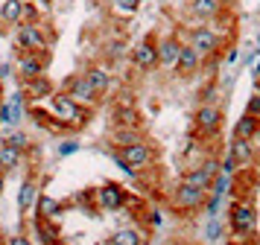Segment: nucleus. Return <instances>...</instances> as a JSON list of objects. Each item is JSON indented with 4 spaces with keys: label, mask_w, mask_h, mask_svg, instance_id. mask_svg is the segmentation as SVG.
<instances>
[{
    "label": "nucleus",
    "mask_w": 260,
    "mask_h": 245,
    "mask_svg": "<svg viewBox=\"0 0 260 245\" xmlns=\"http://www.w3.org/2000/svg\"><path fill=\"white\" fill-rule=\"evenodd\" d=\"M149 222H152L155 228L161 225V210H158V207H152V213H149Z\"/></svg>",
    "instance_id": "72a5a7b5"
},
{
    "label": "nucleus",
    "mask_w": 260,
    "mask_h": 245,
    "mask_svg": "<svg viewBox=\"0 0 260 245\" xmlns=\"http://www.w3.org/2000/svg\"><path fill=\"white\" fill-rule=\"evenodd\" d=\"M117 6L123 12H135V9H138V0H117Z\"/></svg>",
    "instance_id": "473e14b6"
},
{
    "label": "nucleus",
    "mask_w": 260,
    "mask_h": 245,
    "mask_svg": "<svg viewBox=\"0 0 260 245\" xmlns=\"http://www.w3.org/2000/svg\"><path fill=\"white\" fill-rule=\"evenodd\" d=\"M170 201H173L176 213H193V210L205 207L208 193H202V190H196V187H190V184H178L173 190V198Z\"/></svg>",
    "instance_id": "6e6552de"
},
{
    "label": "nucleus",
    "mask_w": 260,
    "mask_h": 245,
    "mask_svg": "<svg viewBox=\"0 0 260 245\" xmlns=\"http://www.w3.org/2000/svg\"><path fill=\"white\" fill-rule=\"evenodd\" d=\"M21 23H41V6L32 0H24V12H21Z\"/></svg>",
    "instance_id": "bb28decb"
},
{
    "label": "nucleus",
    "mask_w": 260,
    "mask_h": 245,
    "mask_svg": "<svg viewBox=\"0 0 260 245\" xmlns=\"http://www.w3.org/2000/svg\"><path fill=\"white\" fill-rule=\"evenodd\" d=\"M56 35L47 32L41 23H18L15 26V44L21 47V53H47Z\"/></svg>",
    "instance_id": "7ed1b4c3"
},
{
    "label": "nucleus",
    "mask_w": 260,
    "mask_h": 245,
    "mask_svg": "<svg viewBox=\"0 0 260 245\" xmlns=\"http://www.w3.org/2000/svg\"><path fill=\"white\" fill-rule=\"evenodd\" d=\"M199 67H202V56L193 50L190 44H184L181 47V56H178V61H176V76L178 79H193L196 73H199Z\"/></svg>",
    "instance_id": "4468645a"
},
{
    "label": "nucleus",
    "mask_w": 260,
    "mask_h": 245,
    "mask_svg": "<svg viewBox=\"0 0 260 245\" xmlns=\"http://www.w3.org/2000/svg\"><path fill=\"white\" fill-rule=\"evenodd\" d=\"M50 105H53V117H59L61 123L68 126V131H79V128L88 126V108L79 105L73 96H68L64 91H56L50 96Z\"/></svg>",
    "instance_id": "f03ea898"
},
{
    "label": "nucleus",
    "mask_w": 260,
    "mask_h": 245,
    "mask_svg": "<svg viewBox=\"0 0 260 245\" xmlns=\"http://www.w3.org/2000/svg\"><path fill=\"white\" fill-rule=\"evenodd\" d=\"M21 12H24V0H3L0 21L6 23V26H18L21 23Z\"/></svg>",
    "instance_id": "b1692460"
},
{
    "label": "nucleus",
    "mask_w": 260,
    "mask_h": 245,
    "mask_svg": "<svg viewBox=\"0 0 260 245\" xmlns=\"http://www.w3.org/2000/svg\"><path fill=\"white\" fill-rule=\"evenodd\" d=\"M6 143H9V146H15V149H21V152L29 149V137H26L24 131H12V134L6 137Z\"/></svg>",
    "instance_id": "cd10ccee"
},
{
    "label": "nucleus",
    "mask_w": 260,
    "mask_h": 245,
    "mask_svg": "<svg viewBox=\"0 0 260 245\" xmlns=\"http://www.w3.org/2000/svg\"><path fill=\"white\" fill-rule=\"evenodd\" d=\"M3 184H6V175L0 172V193H3Z\"/></svg>",
    "instance_id": "58836bf2"
},
{
    "label": "nucleus",
    "mask_w": 260,
    "mask_h": 245,
    "mask_svg": "<svg viewBox=\"0 0 260 245\" xmlns=\"http://www.w3.org/2000/svg\"><path fill=\"white\" fill-rule=\"evenodd\" d=\"M132 67L141 70V73H149V70L158 67V44H155V38H143L138 47H132Z\"/></svg>",
    "instance_id": "9d476101"
},
{
    "label": "nucleus",
    "mask_w": 260,
    "mask_h": 245,
    "mask_svg": "<svg viewBox=\"0 0 260 245\" xmlns=\"http://www.w3.org/2000/svg\"><path fill=\"white\" fill-rule=\"evenodd\" d=\"M79 149H82V143H79V140H61V143H59V155H61V158L76 155Z\"/></svg>",
    "instance_id": "c85d7f7f"
},
{
    "label": "nucleus",
    "mask_w": 260,
    "mask_h": 245,
    "mask_svg": "<svg viewBox=\"0 0 260 245\" xmlns=\"http://www.w3.org/2000/svg\"><path fill=\"white\" fill-rule=\"evenodd\" d=\"M36 201H38V178L36 172H26L24 181H21V190H18V213L26 216Z\"/></svg>",
    "instance_id": "2eb2a0df"
},
{
    "label": "nucleus",
    "mask_w": 260,
    "mask_h": 245,
    "mask_svg": "<svg viewBox=\"0 0 260 245\" xmlns=\"http://www.w3.org/2000/svg\"><path fill=\"white\" fill-rule=\"evenodd\" d=\"M108 143L123 149V146H132V143H143V134H141V128H111Z\"/></svg>",
    "instance_id": "5701e85b"
},
{
    "label": "nucleus",
    "mask_w": 260,
    "mask_h": 245,
    "mask_svg": "<svg viewBox=\"0 0 260 245\" xmlns=\"http://www.w3.org/2000/svg\"><path fill=\"white\" fill-rule=\"evenodd\" d=\"M0 126H3V102H0Z\"/></svg>",
    "instance_id": "ea45409f"
},
{
    "label": "nucleus",
    "mask_w": 260,
    "mask_h": 245,
    "mask_svg": "<svg viewBox=\"0 0 260 245\" xmlns=\"http://www.w3.org/2000/svg\"><path fill=\"white\" fill-rule=\"evenodd\" d=\"M44 61H47V53H21L15 58V70H18V82L36 79V76H44Z\"/></svg>",
    "instance_id": "9b49d317"
},
{
    "label": "nucleus",
    "mask_w": 260,
    "mask_h": 245,
    "mask_svg": "<svg viewBox=\"0 0 260 245\" xmlns=\"http://www.w3.org/2000/svg\"><path fill=\"white\" fill-rule=\"evenodd\" d=\"M85 79L91 82V88H94V93L103 99V96H108V91H111V76H108L106 67H100V64H94V67L85 70Z\"/></svg>",
    "instance_id": "aec40b11"
},
{
    "label": "nucleus",
    "mask_w": 260,
    "mask_h": 245,
    "mask_svg": "<svg viewBox=\"0 0 260 245\" xmlns=\"http://www.w3.org/2000/svg\"><path fill=\"white\" fill-rule=\"evenodd\" d=\"M24 158H26V152L9 146L6 140H0V172H3V175L21 169V166H24Z\"/></svg>",
    "instance_id": "f3484780"
},
{
    "label": "nucleus",
    "mask_w": 260,
    "mask_h": 245,
    "mask_svg": "<svg viewBox=\"0 0 260 245\" xmlns=\"http://www.w3.org/2000/svg\"><path fill=\"white\" fill-rule=\"evenodd\" d=\"M36 207H38V219H59V201L56 198H50L44 196V193H38V201H36Z\"/></svg>",
    "instance_id": "a878e982"
},
{
    "label": "nucleus",
    "mask_w": 260,
    "mask_h": 245,
    "mask_svg": "<svg viewBox=\"0 0 260 245\" xmlns=\"http://www.w3.org/2000/svg\"><path fill=\"white\" fill-rule=\"evenodd\" d=\"M254 53L260 56V32H257V41H254Z\"/></svg>",
    "instance_id": "4c0bfd02"
},
{
    "label": "nucleus",
    "mask_w": 260,
    "mask_h": 245,
    "mask_svg": "<svg viewBox=\"0 0 260 245\" xmlns=\"http://www.w3.org/2000/svg\"><path fill=\"white\" fill-rule=\"evenodd\" d=\"M32 3H36V6H41V9H50V6H53V0H32Z\"/></svg>",
    "instance_id": "e433bc0d"
},
{
    "label": "nucleus",
    "mask_w": 260,
    "mask_h": 245,
    "mask_svg": "<svg viewBox=\"0 0 260 245\" xmlns=\"http://www.w3.org/2000/svg\"><path fill=\"white\" fill-rule=\"evenodd\" d=\"M21 91H24L29 99H47V96L56 93V88H53V82H50L47 76H36V79L21 82Z\"/></svg>",
    "instance_id": "6ab92c4d"
},
{
    "label": "nucleus",
    "mask_w": 260,
    "mask_h": 245,
    "mask_svg": "<svg viewBox=\"0 0 260 245\" xmlns=\"http://www.w3.org/2000/svg\"><path fill=\"white\" fill-rule=\"evenodd\" d=\"M111 123L114 128H141L143 126V114L135 108V105H114V111H111Z\"/></svg>",
    "instance_id": "dca6fc26"
},
{
    "label": "nucleus",
    "mask_w": 260,
    "mask_h": 245,
    "mask_svg": "<svg viewBox=\"0 0 260 245\" xmlns=\"http://www.w3.org/2000/svg\"><path fill=\"white\" fill-rule=\"evenodd\" d=\"M64 93L73 96L79 105H96V99H100L94 93V88H91V82L85 79V73H76L71 79H64Z\"/></svg>",
    "instance_id": "f8f14e48"
},
{
    "label": "nucleus",
    "mask_w": 260,
    "mask_h": 245,
    "mask_svg": "<svg viewBox=\"0 0 260 245\" xmlns=\"http://www.w3.org/2000/svg\"><path fill=\"white\" fill-rule=\"evenodd\" d=\"M94 196H96L100 210H106V213H117V210H123L132 201L129 193H126V187L117 184V181H108V184H103Z\"/></svg>",
    "instance_id": "0eeeda50"
},
{
    "label": "nucleus",
    "mask_w": 260,
    "mask_h": 245,
    "mask_svg": "<svg viewBox=\"0 0 260 245\" xmlns=\"http://www.w3.org/2000/svg\"><path fill=\"white\" fill-rule=\"evenodd\" d=\"M228 155L237 161V166H248V163L254 161V146H251V140H231V146H228Z\"/></svg>",
    "instance_id": "4be33fe9"
},
{
    "label": "nucleus",
    "mask_w": 260,
    "mask_h": 245,
    "mask_svg": "<svg viewBox=\"0 0 260 245\" xmlns=\"http://www.w3.org/2000/svg\"><path fill=\"white\" fill-rule=\"evenodd\" d=\"M0 99H3V76H0Z\"/></svg>",
    "instance_id": "a19ab883"
},
{
    "label": "nucleus",
    "mask_w": 260,
    "mask_h": 245,
    "mask_svg": "<svg viewBox=\"0 0 260 245\" xmlns=\"http://www.w3.org/2000/svg\"><path fill=\"white\" fill-rule=\"evenodd\" d=\"M246 111H248V114H254V117H260V93H254V96L248 99Z\"/></svg>",
    "instance_id": "7c9ffc66"
},
{
    "label": "nucleus",
    "mask_w": 260,
    "mask_h": 245,
    "mask_svg": "<svg viewBox=\"0 0 260 245\" xmlns=\"http://www.w3.org/2000/svg\"><path fill=\"white\" fill-rule=\"evenodd\" d=\"M219 169H222V163L216 161V158H208V161H202L199 166H193V169H187V172L181 175V184L196 187L202 193H211V187H213V181H216Z\"/></svg>",
    "instance_id": "39448f33"
},
{
    "label": "nucleus",
    "mask_w": 260,
    "mask_h": 245,
    "mask_svg": "<svg viewBox=\"0 0 260 245\" xmlns=\"http://www.w3.org/2000/svg\"><path fill=\"white\" fill-rule=\"evenodd\" d=\"M193 245H196V242H193Z\"/></svg>",
    "instance_id": "79ce46f5"
},
{
    "label": "nucleus",
    "mask_w": 260,
    "mask_h": 245,
    "mask_svg": "<svg viewBox=\"0 0 260 245\" xmlns=\"http://www.w3.org/2000/svg\"><path fill=\"white\" fill-rule=\"evenodd\" d=\"M108 245H146V233L138 228H123L108 239Z\"/></svg>",
    "instance_id": "393cba45"
},
{
    "label": "nucleus",
    "mask_w": 260,
    "mask_h": 245,
    "mask_svg": "<svg viewBox=\"0 0 260 245\" xmlns=\"http://www.w3.org/2000/svg\"><path fill=\"white\" fill-rule=\"evenodd\" d=\"M6 245H32V239H29L26 233H15V236L6 239Z\"/></svg>",
    "instance_id": "2f4dec72"
},
{
    "label": "nucleus",
    "mask_w": 260,
    "mask_h": 245,
    "mask_svg": "<svg viewBox=\"0 0 260 245\" xmlns=\"http://www.w3.org/2000/svg\"><path fill=\"white\" fill-rule=\"evenodd\" d=\"M219 236H222V225H219L216 219H211L208 222V239L213 242V239H219Z\"/></svg>",
    "instance_id": "c756f323"
},
{
    "label": "nucleus",
    "mask_w": 260,
    "mask_h": 245,
    "mask_svg": "<svg viewBox=\"0 0 260 245\" xmlns=\"http://www.w3.org/2000/svg\"><path fill=\"white\" fill-rule=\"evenodd\" d=\"M193 126H196V134H202V137H216L222 128V108L213 102H202L193 114Z\"/></svg>",
    "instance_id": "423d86ee"
},
{
    "label": "nucleus",
    "mask_w": 260,
    "mask_h": 245,
    "mask_svg": "<svg viewBox=\"0 0 260 245\" xmlns=\"http://www.w3.org/2000/svg\"><path fill=\"white\" fill-rule=\"evenodd\" d=\"M222 6L225 0H190L187 9L193 18H199V21H213L216 15H222Z\"/></svg>",
    "instance_id": "a211bd4d"
},
{
    "label": "nucleus",
    "mask_w": 260,
    "mask_h": 245,
    "mask_svg": "<svg viewBox=\"0 0 260 245\" xmlns=\"http://www.w3.org/2000/svg\"><path fill=\"white\" fill-rule=\"evenodd\" d=\"M187 44L193 47L202 58H216L219 50H222V35L216 32L211 23H205V26H193L187 32Z\"/></svg>",
    "instance_id": "20e7f679"
},
{
    "label": "nucleus",
    "mask_w": 260,
    "mask_h": 245,
    "mask_svg": "<svg viewBox=\"0 0 260 245\" xmlns=\"http://www.w3.org/2000/svg\"><path fill=\"white\" fill-rule=\"evenodd\" d=\"M0 76H3V79L12 76V64H0Z\"/></svg>",
    "instance_id": "c9c22d12"
},
{
    "label": "nucleus",
    "mask_w": 260,
    "mask_h": 245,
    "mask_svg": "<svg viewBox=\"0 0 260 245\" xmlns=\"http://www.w3.org/2000/svg\"><path fill=\"white\" fill-rule=\"evenodd\" d=\"M181 47H184V41H181L178 35H167V38H161V41H158V67H164V70L176 67L178 56H181Z\"/></svg>",
    "instance_id": "ddd939ff"
},
{
    "label": "nucleus",
    "mask_w": 260,
    "mask_h": 245,
    "mask_svg": "<svg viewBox=\"0 0 260 245\" xmlns=\"http://www.w3.org/2000/svg\"><path fill=\"white\" fill-rule=\"evenodd\" d=\"M257 134H260V117L246 111V114L234 123V137L237 140H254Z\"/></svg>",
    "instance_id": "412c9836"
},
{
    "label": "nucleus",
    "mask_w": 260,
    "mask_h": 245,
    "mask_svg": "<svg viewBox=\"0 0 260 245\" xmlns=\"http://www.w3.org/2000/svg\"><path fill=\"white\" fill-rule=\"evenodd\" d=\"M237 58H240V50H228V53H225V61H228V64H234Z\"/></svg>",
    "instance_id": "f704fd0d"
},
{
    "label": "nucleus",
    "mask_w": 260,
    "mask_h": 245,
    "mask_svg": "<svg viewBox=\"0 0 260 245\" xmlns=\"http://www.w3.org/2000/svg\"><path fill=\"white\" fill-rule=\"evenodd\" d=\"M114 155H117V158H123L129 166H135L138 172H141V169H149V166L155 163V149L146 143V140H143V143L123 146V149H114Z\"/></svg>",
    "instance_id": "1a4fd4ad"
},
{
    "label": "nucleus",
    "mask_w": 260,
    "mask_h": 245,
    "mask_svg": "<svg viewBox=\"0 0 260 245\" xmlns=\"http://www.w3.org/2000/svg\"><path fill=\"white\" fill-rule=\"evenodd\" d=\"M228 228L240 239H251L257 233V210L251 198H231L228 204Z\"/></svg>",
    "instance_id": "f257e3e1"
}]
</instances>
